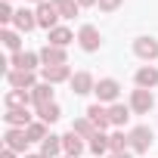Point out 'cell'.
Returning a JSON list of instances; mask_svg holds the SVG:
<instances>
[{
  "label": "cell",
  "instance_id": "13",
  "mask_svg": "<svg viewBox=\"0 0 158 158\" xmlns=\"http://www.w3.org/2000/svg\"><path fill=\"white\" fill-rule=\"evenodd\" d=\"M87 118L93 121V127H96V130H102V127H109V124H112V121H109V109H102L99 102L87 109Z\"/></svg>",
  "mask_w": 158,
  "mask_h": 158
},
{
  "label": "cell",
  "instance_id": "36",
  "mask_svg": "<svg viewBox=\"0 0 158 158\" xmlns=\"http://www.w3.org/2000/svg\"><path fill=\"white\" fill-rule=\"evenodd\" d=\"M34 3H47V0H34Z\"/></svg>",
  "mask_w": 158,
  "mask_h": 158
},
{
  "label": "cell",
  "instance_id": "31",
  "mask_svg": "<svg viewBox=\"0 0 158 158\" xmlns=\"http://www.w3.org/2000/svg\"><path fill=\"white\" fill-rule=\"evenodd\" d=\"M10 19H16V13H13L6 3H3V6H0V22H10Z\"/></svg>",
  "mask_w": 158,
  "mask_h": 158
},
{
  "label": "cell",
  "instance_id": "2",
  "mask_svg": "<svg viewBox=\"0 0 158 158\" xmlns=\"http://www.w3.org/2000/svg\"><path fill=\"white\" fill-rule=\"evenodd\" d=\"M118 90H121V87H118V81H112V77H102V81L96 84V90H93V93H96V99H99V102H115V99H118Z\"/></svg>",
  "mask_w": 158,
  "mask_h": 158
},
{
  "label": "cell",
  "instance_id": "4",
  "mask_svg": "<svg viewBox=\"0 0 158 158\" xmlns=\"http://www.w3.org/2000/svg\"><path fill=\"white\" fill-rule=\"evenodd\" d=\"M130 109L136 112V115H149V109H152V93L149 90H133V96H130Z\"/></svg>",
  "mask_w": 158,
  "mask_h": 158
},
{
  "label": "cell",
  "instance_id": "28",
  "mask_svg": "<svg viewBox=\"0 0 158 158\" xmlns=\"http://www.w3.org/2000/svg\"><path fill=\"white\" fill-rule=\"evenodd\" d=\"M0 40H3V47H6V50L22 53V50H19V47H22V40H19V34H16V31H3V34H0Z\"/></svg>",
  "mask_w": 158,
  "mask_h": 158
},
{
  "label": "cell",
  "instance_id": "14",
  "mask_svg": "<svg viewBox=\"0 0 158 158\" xmlns=\"http://www.w3.org/2000/svg\"><path fill=\"white\" fill-rule=\"evenodd\" d=\"M62 149H65L68 158H77V155L84 152V143H81V136H77V133H65V136H62Z\"/></svg>",
  "mask_w": 158,
  "mask_h": 158
},
{
  "label": "cell",
  "instance_id": "10",
  "mask_svg": "<svg viewBox=\"0 0 158 158\" xmlns=\"http://www.w3.org/2000/svg\"><path fill=\"white\" fill-rule=\"evenodd\" d=\"M71 90H74L77 96H84V93H90V90H96V84H93V77H90L87 71H77V74L71 77Z\"/></svg>",
  "mask_w": 158,
  "mask_h": 158
},
{
  "label": "cell",
  "instance_id": "8",
  "mask_svg": "<svg viewBox=\"0 0 158 158\" xmlns=\"http://www.w3.org/2000/svg\"><path fill=\"white\" fill-rule=\"evenodd\" d=\"M40 62H44V65H68V62H65V50H62V47H53V44H47V47L40 50Z\"/></svg>",
  "mask_w": 158,
  "mask_h": 158
},
{
  "label": "cell",
  "instance_id": "16",
  "mask_svg": "<svg viewBox=\"0 0 158 158\" xmlns=\"http://www.w3.org/2000/svg\"><path fill=\"white\" fill-rule=\"evenodd\" d=\"M37 59H40V53H16V56H13V65L22 68V71H34Z\"/></svg>",
  "mask_w": 158,
  "mask_h": 158
},
{
  "label": "cell",
  "instance_id": "17",
  "mask_svg": "<svg viewBox=\"0 0 158 158\" xmlns=\"http://www.w3.org/2000/svg\"><path fill=\"white\" fill-rule=\"evenodd\" d=\"M136 84H139L143 90H149V87H155V84H158V71H155L152 65H146V68H139V71H136Z\"/></svg>",
  "mask_w": 158,
  "mask_h": 158
},
{
  "label": "cell",
  "instance_id": "11",
  "mask_svg": "<svg viewBox=\"0 0 158 158\" xmlns=\"http://www.w3.org/2000/svg\"><path fill=\"white\" fill-rule=\"evenodd\" d=\"M77 40H81V47H84V50H90V53H93V50H99V31H96L93 25H84V28H81V34H77Z\"/></svg>",
  "mask_w": 158,
  "mask_h": 158
},
{
  "label": "cell",
  "instance_id": "26",
  "mask_svg": "<svg viewBox=\"0 0 158 158\" xmlns=\"http://www.w3.org/2000/svg\"><path fill=\"white\" fill-rule=\"evenodd\" d=\"M50 44H53V47L71 44V31H68V28H53V31H50Z\"/></svg>",
  "mask_w": 158,
  "mask_h": 158
},
{
  "label": "cell",
  "instance_id": "32",
  "mask_svg": "<svg viewBox=\"0 0 158 158\" xmlns=\"http://www.w3.org/2000/svg\"><path fill=\"white\" fill-rule=\"evenodd\" d=\"M109 158H130V152H112Z\"/></svg>",
  "mask_w": 158,
  "mask_h": 158
},
{
  "label": "cell",
  "instance_id": "20",
  "mask_svg": "<svg viewBox=\"0 0 158 158\" xmlns=\"http://www.w3.org/2000/svg\"><path fill=\"white\" fill-rule=\"evenodd\" d=\"M13 22H16V28H19V31H31V28L37 25V16H34V13H28V10H19Z\"/></svg>",
  "mask_w": 158,
  "mask_h": 158
},
{
  "label": "cell",
  "instance_id": "9",
  "mask_svg": "<svg viewBox=\"0 0 158 158\" xmlns=\"http://www.w3.org/2000/svg\"><path fill=\"white\" fill-rule=\"evenodd\" d=\"M149 143H152V130H149V127H133V130H130V146H133L136 152H146Z\"/></svg>",
  "mask_w": 158,
  "mask_h": 158
},
{
  "label": "cell",
  "instance_id": "7",
  "mask_svg": "<svg viewBox=\"0 0 158 158\" xmlns=\"http://www.w3.org/2000/svg\"><path fill=\"white\" fill-rule=\"evenodd\" d=\"M133 53H136L139 59H155V56H158V40L139 37V40H133Z\"/></svg>",
  "mask_w": 158,
  "mask_h": 158
},
{
  "label": "cell",
  "instance_id": "12",
  "mask_svg": "<svg viewBox=\"0 0 158 158\" xmlns=\"http://www.w3.org/2000/svg\"><path fill=\"white\" fill-rule=\"evenodd\" d=\"M31 102H34L37 109H40V106H50V102H53V87H50L47 81H44V84H37V87L31 90Z\"/></svg>",
  "mask_w": 158,
  "mask_h": 158
},
{
  "label": "cell",
  "instance_id": "30",
  "mask_svg": "<svg viewBox=\"0 0 158 158\" xmlns=\"http://www.w3.org/2000/svg\"><path fill=\"white\" fill-rule=\"evenodd\" d=\"M121 6V0H99V10L102 13H112V10H118Z\"/></svg>",
  "mask_w": 158,
  "mask_h": 158
},
{
  "label": "cell",
  "instance_id": "23",
  "mask_svg": "<svg viewBox=\"0 0 158 158\" xmlns=\"http://www.w3.org/2000/svg\"><path fill=\"white\" fill-rule=\"evenodd\" d=\"M37 115H40V121H44V124H53V121H59L62 109H59L56 102H50V106H40V109H37Z\"/></svg>",
  "mask_w": 158,
  "mask_h": 158
},
{
  "label": "cell",
  "instance_id": "33",
  "mask_svg": "<svg viewBox=\"0 0 158 158\" xmlns=\"http://www.w3.org/2000/svg\"><path fill=\"white\" fill-rule=\"evenodd\" d=\"M0 158H16V152H13V149H3V155H0Z\"/></svg>",
  "mask_w": 158,
  "mask_h": 158
},
{
  "label": "cell",
  "instance_id": "22",
  "mask_svg": "<svg viewBox=\"0 0 158 158\" xmlns=\"http://www.w3.org/2000/svg\"><path fill=\"white\" fill-rule=\"evenodd\" d=\"M71 133H77V136H87V139H90V136L96 133V127H93V121H90V118H77V121L71 124Z\"/></svg>",
  "mask_w": 158,
  "mask_h": 158
},
{
  "label": "cell",
  "instance_id": "27",
  "mask_svg": "<svg viewBox=\"0 0 158 158\" xmlns=\"http://www.w3.org/2000/svg\"><path fill=\"white\" fill-rule=\"evenodd\" d=\"M109 149V136H102V130H96L93 136H90V152H96V155H102Z\"/></svg>",
  "mask_w": 158,
  "mask_h": 158
},
{
  "label": "cell",
  "instance_id": "34",
  "mask_svg": "<svg viewBox=\"0 0 158 158\" xmlns=\"http://www.w3.org/2000/svg\"><path fill=\"white\" fill-rule=\"evenodd\" d=\"M81 6H93V3H99V0H77Z\"/></svg>",
  "mask_w": 158,
  "mask_h": 158
},
{
  "label": "cell",
  "instance_id": "6",
  "mask_svg": "<svg viewBox=\"0 0 158 158\" xmlns=\"http://www.w3.org/2000/svg\"><path fill=\"white\" fill-rule=\"evenodd\" d=\"M71 77V68L68 65H44V81L47 84H62Z\"/></svg>",
  "mask_w": 158,
  "mask_h": 158
},
{
  "label": "cell",
  "instance_id": "21",
  "mask_svg": "<svg viewBox=\"0 0 158 158\" xmlns=\"http://www.w3.org/2000/svg\"><path fill=\"white\" fill-rule=\"evenodd\" d=\"M59 149H62V136H47V139L40 143V155H44V158L59 155Z\"/></svg>",
  "mask_w": 158,
  "mask_h": 158
},
{
  "label": "cell",
  "instance_id": "5",
  "mask_svg": "<svg viewBox=\"0 0 158 158\" xmlns=\"http://www.w3.org/2000/svg\"><path fill=\"white\" fill-rule=\"evenodd\" d=\"M3 139H6V149H13V152H25V149H28V143H31V139H28V133H25V130H19V127L6 130V136H3Z\"/></svg>",
  "mask_w": 158,
  "mask_h": 158
},
{
  "label": "cell",
  "instance_id": "29",
  "mask_svg": "<svg viewBox=\"0 0 158 158\" xmlns=\"http://www.w3.org/2000/svg\"><path fill=\"white\" fill-rule=\"evenodd\" d=\"M127 143H130V136H124V133H121V130H118V133H112V136H109V149H112V152H127V149H124V146H127Z\"/></svg>",
  "mask_w": 158,
  "mask_h": 158
},
{
  "label": "cell",
  "instance_id": "1",
  "mask_svg": "<svg viewBox=\"0 0 158 158\" xmlns=\"http://www.w3.org/2000/svg\"><path fill=\"white\" fill-rule=\"evenodd\" d=\"M34 16H37V25H40V28H50V31H53V28H59L56 22L62 19V16H59V10H56V3H53V0H47V3H40Z\"/></svg>",
  "mask_w": 158,
  "mask_h": 158
},
{
  "label": "cell",
  "instance_id": "19",
  "mask_svg": "<svg viewBox=\"0 0 158 158\" xmlns=\"http://www.w3.org/2000/svg\"><path fill=\"white\" fill-rule=\"evenodd\" d=\"M127 118H130V109H127V106L115 102V106L109 109V121H112L115 127H124V124H127Z\"/></svg>",
  "mask_w": 158,
  "mask_h": 158
},
{
  "label": "cell",
  "instance_id": "25",
  "mask_svg": "<svg viewBox=\"0 0 158 158\" xmlns=\"http://www.w3.org/2000/svg\"><path fill=\"white\" fill-rule=\"evenodd\" d=\"M53 3H56V10H59L62 19H74L77 16V6H81V3H74V0H53Z\"/></svg>",
  "mask_w": 158,
  "mask_h": 158
},
{
  "label": "cell",
  "instance_id": "3",
  "mask_svg": "<svg viewBox=\"0 0 158 158\" xmlns=\"http://www.w3.org/2000/svg\"><path fill=\"white\" fill-rule=\"evenodd\" d=\"M10 84L13 90H34V71H22V68H13L10 71Z\"/></svg>",
  "mask_w": 158,
  "mask_h": 158
},
{
  "label": "cell",
  "instance_id": "37",
  "mask_svg": "<svg viewBox=\"0 0 158 158\" xmlns=\"http://www.w3.org/2000/svg\"><path fill=\"white\" fill-rule=\"evenodd\" d=\"M65 158H68V155H65Z\"/></svg>",
  "mask_w": 158,
  "mask_h": 158
},
{
  "label": "cell",
  "instance_id": "35",
  "mask_svg": "<svg viewBox=\"0 0 158 158\" xmlns=\"http://www.w3.org/2000/svg\"><path fill=\"white\" fill-rule=\"evenodd\" d=\"M25 158H44V155H25Z\"/></svg>",
  "mask_w": 158,
  "mask_h": 158
},
{
  "label": "cell",
  "instance_id": "18",
  "mask_svg": "<svg viewBox=\"0 0 158 158\" xmlns=\"http://www.w3.org/2000/svg\"><path fill=\"white\" fill-rule=\"evenodd\" d=\"M28 102H31V93H25V90H10L6 93V106L10 109H28Z\"/></svg>",
  "mask_w": 158,
  "mask_h": 158
},
{
  "label": "cell",
  "instance_id": "15",
  "mask_svg": "<svg viewBox=\"0 0 158 158\" xmlns=\"http://www.w3.org/2000/svg\"><path fill=\"white\" fill-rule=\"evenodd\" d=\"M3 118H6V124H10V127H28V124H31L28 109H10Z\"/></svg>",
  "mask_w": 158,
  "mask_h": 158
},
{
  "label": "cell",
  "instance_id": "24",
  "mask_svg": "<svg viewBox=\"0 0 158 158\" xmlns=\"http://www.w3.org/2000/svg\"><path fill=\"white\" fill-rule=\"evenodd\" d=\"M25 133H28L31 143H37V139L44 143V139H47V124H44V121H31V124L25 127Z\"/></svg>",
  "mask_w": 158,
  "mask_h": 158
}]
</instances>
